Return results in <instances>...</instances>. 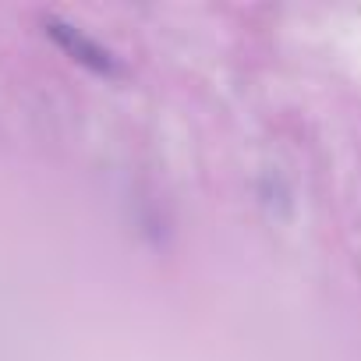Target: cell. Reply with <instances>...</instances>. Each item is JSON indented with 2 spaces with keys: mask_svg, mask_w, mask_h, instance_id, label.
I'll return each instance as SVG.
<instances>
[{
  "mask_svg": "<svg viewBox=\"0 0 361 361\" xmlns=\"http://www.w3.org/2000/svg\"><path fill=\"white\" fill-rule=\"evenodd\" d=\"M50 32L57 36V43L75 57V61H82L85 68H92V71H99V75H117V61H114V54L110 50H103L99 43H92V39H85L78 29H68V25H50Z\"/></svg>",
  "mask_w": 361,
  "mask_h": 361,
  "instance_id": "1",
  "label": "cell"
}]
</instances>
